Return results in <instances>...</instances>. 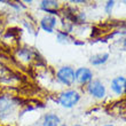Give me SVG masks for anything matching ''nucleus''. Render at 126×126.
<instances>
[{"mask_svg": "<svg viewBox=\"0 0 126 126\" xmlns=\"http://www.w3.org/2000/svg\"><path fill=\"white\" fill-rule=\"evenodd\" d=\"M56 101L61 107L65 109H70V108H73L80 101V94L75 90L64 91L57 95Z\"/></svg>", "mask_w": 126, "mask_h": 126, "instance_id": "nucleus-1", "label": "nucleus"}, {"mask_svg": "<svg viewBox=\"0 0 126 126\" xmlns=\"http://www.w3.org/2000/svg\"><path fill=\"white\" fill-rule=\"evenodd\" d=\"M56 79L59 83L65 86H72L76 79H75V69L69 65L61 66L56 72Z\"/></svg>", "mask_w": 126, "mask_h": 126, "instance_id": "nucleus-2", "label": "nucleus"}, {"mask_svg": "<svg viewBox=\"0 0 126 126\" xmlns=\"http://www.w3.org/2000/svg\"><path fill=\"white\" fill-rule=\"evenodd\" d=\"M87 92L90 93V95H92L93 97L97 100L103 99L107 94L106 86L102 81L100 80H92L88 85H87Z\"/></svg>", "mask_w": 126, "mask_h": 126, "instance_id": "nucleus-3", "label": "nucleus"}, {"mask_svg": "<svg viewBox=\"0 0 126 126\" xmlns=\"http://www.w3.org/2000/svg\"><path fill=\"white\" fill-rule=\"evenodd\" d=\"M75 79L79 85H88L93 80V72L88 68L80 66L75 71Z\"/></svg>", "mask_w": 126, "mask_h": 126, "instance_id": "nucleus-4", "label": "nucleus"}, {"mask_svg": "<svg viewBox=\"0 0 126 126\" xmlns=\"http://www.w3.org/2000/svg\"><path fill=\"white\" fill-rule=\"evenodd\" d=\"M111 91L117 95H126V78L123 76L116 77L110 84Z\"/></svg>", "mask_w": 126, "mask_h": 126, "instance_id": "nucleus-5", "label": "nucleus"}, {"mask_svg": "<svg viewBox=\"0 0 126 126\" xmlns=\"http://www.w3.org/2000/svg\"><path fill=\"white\" fill-rule=\"evenodd\" d=\"M57 25V18L53 15H45L40 20V28L48 33H53Z\"/></svg>", "mask_w": 126, "mask_h": 126, "instance_id": "nucleus-6", "label": "nucleus"}, {"mask_svg": "<svg viewBox=\"0 0 126 126\" xmlns=\"http://www.w3.org/2000/svg\"><path fill=\"white\" fill-rule=\"evenodd\" d=\"M60 2L55 1V0H44L41 1L39 5L40 9L44 10L45 13H47L48 15H57V10L60 8Z\"/></svg>", "mask_w": 126, "mask_h": 126, "instance_id": "nucleus-7", "label": "nucleus"}, {"mask_svg": "<svg viewBox=\"0 0 126 126\" xmlns=\"http://www.w3.org/2000/svg\"><path fill=\"white\" fill-rule=\"evenodd\" d=\"M61 119L55 113H46L43 118V126H60Z\"/></svg>", "mask_w": 126, "mask_h": 126, "instance_id": "nucleus-8", "label": "nucleus"}, {"mask_svg": "<svg viewBox=\"0 0 126 126\" xmlns=\"http://www.w3.org/2000/svg\"><path fill=\"white\" fill-rule=\"evenodd\" d=\"M109 60V54L108 53H102V54H96V55H93L91 57V64L93 65H102L107 61Z\"/></svg>", "mask_w": 126, "mask_h": 126, "instance_id": "nucleus-9", "label": "nucleus"}, {"mask_svg": "<svg viewBox=\"0 0 126 126\" xmlns=\"http://www.w3.org/2000/svg\"><path fill=\"white\" fill-rule=\"evenodd\" d=\"M56 39H57V41L61 44L68 43V40L70 39V34L68 32H65V31H57Z\"/></svg>", "mask_w": 126, "mask_h": 126, "instance_id": "nucleus-10", "label": "nucleus"}, {"mask_svg": "<svg viewBox=\"0 0 126 126\" xmlns=\"http://www.w3.org/2000/svg\"><path fill=\"white\" fill-rule=\"evenodd\" d=\"M115 1L113 0H110V1H107L106 3V6H104V10H106V13L107 14H110L111 12H112V8L113 6H115Z\"/></svg>", "mask_w": 126, "mask_h": 126, "instance_id": "nucleus-11", "label": "nucleus"}, {"mask_svg": "<svg viewBox=\"0 0 126 126\" xmlns=\"http://www.w3.org/2000/svg\"><path fill=\"white\" fill-rule=\"evenodd\" d=\"M123 45L126 47V37H125V38H124V40H123Z\"/></svg>", "mask_w": 126, "mask_h": 126, "instance_id": "nucleus-12", "label": "nucleus"}, {"mask_svg": "<svg viewBox=\"0 0 126 126\" xmlns=\"http://www.w3.org/2000/svg\"><path fill=\"white\" fill-rule=\"evenodd\" d=\"M103 126H115V125H112V124H108V125H103Z\"/></svg>", "mask_w": 126, "mask_h": 126, "instance_id": "nucleus-13", "label": "nucleus"}, {"mask_svg": "<svg viewBox=\"0 0 126 126\" xmlns=\"http://www.w3.org/2000/svg\"><path fill=\"white\" fill-rule=\"evenodd\" d=\"M60 126H68V125H65V124H62V125H60Z\"/></svg>", "mask_w": 126, "mask_h": 126, "instance_id": "nucleus-14", "label": "nucleus"}, {"mask_svg": "<svg viewBox=\"0 0 126 126\" xmlns=\"http://www.w3.org/2000/svg\"><path fill=\"white\" fill-rule=\"evenodd\" d=\"M73 126H81V125H78V124H76V125H73Z\"/></svg>", "mask_w": 126, "mask_h": 126, "instance_id": "nucleus-15", "label": "nucleus"}]
</instances>
